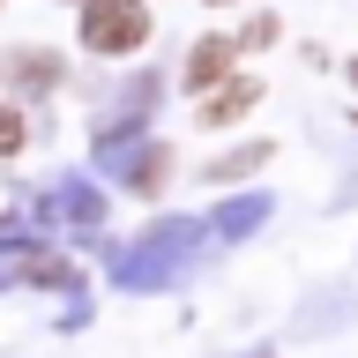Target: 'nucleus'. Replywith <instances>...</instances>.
Returning a JSON list of instances; mask_svg holds the SVG:
<instances>
[{
    "instance_id": "nucleus-1",
    "label": "nucleus",
    "mask_w": 358,
    "mask_h": 358,
    "mask_svg": "<svg viewBox=\"0 0 358 358\" xmlns=\"http://www.w3.org/2000/svg\"><path fill=\"white\" fill-rule=\"evenodd\" d=\"M150 38V8L142 0H90L83 8V45L90 52H134V45Z\"/></svg>"
},
{
    "instance_id": "nucleus-3",
    "label": "nucleus",
    "mask_w": 358,
    "mask_h": 358,
    "mask_svg": "<svg viewBox=\"0 0 358 358\" xmlns=\"http://www.w3.org/2000/svg\"><path fill=\"white\" fill-rule=\"evenodd\" d=\"M246 105H254V83H231L224 97H209V105H201V127H224V120H231V112H246Z\"/></svg>"
},
{
    "instance_id": "nucleus-4",
    "label": "nucleus",
    "mask_w": 358,
    "mask_h": 358,
    "mask_svg": "<svg viewBox=\"0 0 358 358\" xmlns=\"http://www.w3.org/2000/svg\"><path fill=\"white\" fill-rule=\"evenodd\" d=\"M254 164H268V142H246V150L217 157V164H209V179H239V172H254Z\"/></svg>"
},
{
    "instance_id": "nucleus-2",
    "label": "nucleus",
    "mask_w": 358,
    "mask_h": 358,
    "mask_svg": "<svg viewBox=\"0 0 358 358\" xmlns=\"http://www.w3.org/2000/svg\"><path fill=\"white\" fill-rule=\"evenodd\" d=\"M0 75H8V83H52L60 67H52V52H30V45H22V52L0 60Z\"/></svg>"
},
{
    "instance_id": "nucleus-5",
    "label": "nucleus",
    "mask_w": 358,
    "mask_h": 358,
    "mask_svg": "<svg viewBox=\"0 0 358 358\" xmlns=\"http://www.w3.org/2000/svg\"><path fill=\"white\" fill-rule=\"evenodd\" d=\"M224 67H231V45H224V38H209V45H194V83H217Z\"/></svg>"
},
{
    "instance_id": "nucleus-6",
    "label": "nucleus",
    "mask_w": 358,
    "mask_h": 358,
    "mask_svg": "<svg viewBox=\"0 0 358 358\" xmlns=\"http://www.w3.org/2000/svg\"><path fill=\"white\" fill-rule=\"evenodd\" d=\"M22 142H30V127H22V112H15V105H0V157H15Z\"/></svg>"
}]
</instances>
